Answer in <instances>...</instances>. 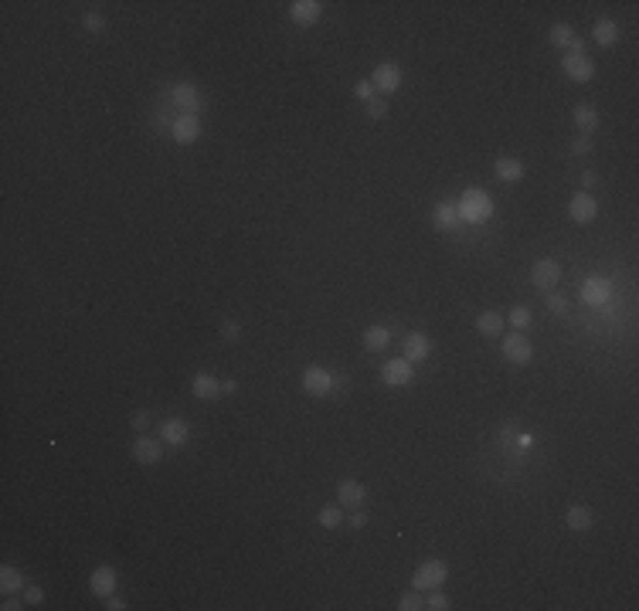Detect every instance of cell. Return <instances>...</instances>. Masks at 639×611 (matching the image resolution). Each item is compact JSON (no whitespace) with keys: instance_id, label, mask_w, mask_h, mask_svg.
<instances>
[{"instance_id":"42","label":"cell","mask_w":639,"mask_h":611,"mask_svg":"<svg viewBox=\"0 0 639 611\" xmlns=\"http://www.w3.org/2000/svg\"><path fill=\"white\" fill-rule=\"evenodd\" d=\"M595 180H598V177H595L592 170H585V173H581V184H585V187H595Z\"/></svg>"},{"instance_id":"25","label":"cell","mask_w":639,"mask_h":611,"mask_svg":"<svg viewBox=\"0 0 639 611\" xmlns=\"http://www.w3.org/2000/svg\"><path fill=\"white\" fill-rule=\"evenodd\" d=\"M0 588H3V595L21 591V588H24V574H21L17 567H3V570H0Z\"/></svg>"},{"instance_id":"40","label":"cell","mask_w":639,"mask_h":611,"mask_svg":"<svg viewBox=\"0 0 639 611\" xmlns=\"http://www.w3.org/2000/svg\"><path fill=\"white\" fill-rule=\"evenodd\" d=\"M102 24H106V21H102L99 14H89V17H85V27H89V31H99Z\"/></svg>"},{"instance_id":"1","label":"cell","mask_w":639,"mask_h":611,"mask_svg":"<svg viewBox=\"0 0 639 611\" xmlns=\"http://www.w3.org/2000/svg\"><path fill=\"white\" fill-rule=\"evenodd\" d=\"M456 211H459V218H463V221H486V218L493 214V201H490V194H486V190L473 187V190H466L463 197H459Z\"/></svg>"},{"instance_id":"8","label":"cell","mask_w":639,"mask_h":611,"mask_svg":"<svg viewBox=\"0 0 639 611\" xmlns=\"http://www.w3.org/2000/svg\"><path fill=\"white\" fill-rule=\"evenodd\" d=\"M568 214H572V221H578V224H588L595 214H598V204H595V197L592 194H575L572 197V204H568Z\"/></svg>"},{"instance_id":"13","label":"cell","mask_w":639,"mask_h":611,"mask_svg":"<svg viewBox=\"0 0 639 611\" xmlns=\"http://www.w3.org/2000/svg\"><path fill=\"white\" fill-rule=\"evenodd\" d=\"M290 14H292V21H299V24H313V21H320L323 7L316 0H296L290 7Z\"/></svg>"},{"instance_id":"31","label":"cell","mask_w":639,"mask_h":611,"mask_svg":"<svg viewBox=\"0 0 639 611\" xmlns=\"http://www.w3.org/2000/svg\"><path fill=\"white\" fill-rule=\"evenodd\" d=\"M510 326H517V330H523V326H530V309H523V306H517V309H510Z\"/></svg>"},{"instance_id":"6","label":"cell","mask_w":639,"mask_h":611,"mask_svg":"<svg viewBox=\"0 0 639 611\" xmlns=\"http://www.w3.org/2000/svg\"><path fill=\"white\" fill-rule=\"evenodd\" d=\"M381 381L385 384H391V388H405V384H411V360H388L385 367H381Z\"/></svg>"},{"instance_id":"3","label":"cell","mask_w":639,"mask_h":611,"mask_svg":"<svg viewBox=\"0 0 639 611\" xmlns=\"http://www.w3.org/2000/svg\"><path fill=\"white\" fill-rule=\"evenodd\" d=\"M503 357H507L510 364L523 367V364H530V357H534V343H530L523 333H510L503 340Z\"/></svg>"},{"instance_id":"21","label":"cell","mask_w":639,"mask_h":611,"mask_svg":"<svg viewBox=\"0 0 639 611\" xmlns=\"http://www.w3.org/2000/svg\"><path fill=\"white\" fill-rule=\"evenodd\" d=\"M432 221H435V227L439 231H453V227H459V211H456V204H439L435 208V214H432Z\"/></svg>"},{"instance_id":"41","label":"cell","mask_w":639,"mask_h":611,"mask_svg":"<svg viewBox=\"0 0 639 611\" xmlns=\"http://www.w3.org/2000/svg\"><path fill=\"white\" fill-rule=\"evenodd\" d=\"M347 523L354 526V530H364V526H367V516H364V513H354V516H350Z\"/></svg>"},{"instance_id":"18","label":"cell","mask_w":639,"mask_h":611,"mask_svg":"<svg viewBox=\"0 0 639 611\" xmlns=\"http://www.w3.org/2000/svg\"><path fill=\"white\" fill-rule=\"evenodd\" d=\"M592 38H595V45L609 48V45H616V41H619V24H616V21H595Z\"/></svg>"},{"instance_id":"30","label":"cell","mask_w":639,"mask_h":611,"mask_svg":"<svg viewBox=\"0 0 639 611\" xmlns=\"http://www.w3.org/2000/svg\"><path fill=\"white\" fill-rule=\"evenodd\" d=\"M548 309H551L554 316H565V313H568V299H565L561 292H551V296H548Z\"/></svg>"},{"instance_id":"43","label":"cell","mask_w":639,"mask_h":611,"mask_svg":"<svg viewBox=\"0 0 639 611\" xmlns=\"http://www.w3.org/2000/svg\"><path fill=\"white\" fill-rule=\"evenodd\" d=\"M235 390H238V384H235V381H225V384H221V394H235Z\"/></svg>"},{"instance_id":"5","label":"cell","mask_w":639,"mask_h":611,"mask_svg":"<svg viewBox=\"0 0 639 611\" xmlns=\"http://www.w3.org/2000/svg\"><path fill=\"white\" fill-rule=\"evenodd\" d=\"M371 85H374V89H381V92H395V89H402V68H398L395 61L378 65V68H374Z\"/></svg>"},{"instance_id":"36","label":"cell","mask_w":639,"mask_h":611,"mask_svg":"<svg viewBox=\"0 0 639 611\" xmlns=\"http://www.w3.org/2000/svg\"><path fill=\"white\" fill-rule=\"evenodd\" d=\"M572 150H575L578 157H585V153H592V136H585V133H581L578 140L572 143Z\"/></svg>"},{"instance_id":"28","label":"cell","mask_w":639,"mask_h":611,"mask_svg":"<svg viewBox=\"0 0 639 611\" xmlns=\"http://www.w3.org/2000/svg\"><path fill=\"white\" fill-rule=\"evenodd\" d=\"M316 520H320V526H327V530H337V526L344 523V509H340V506H323Z\"/></svg>"},{"instance_id":"35","label":"cell","mask_w":639,"mask_h":611,"mask_svg":"<svg viewBox=\"0 0 639 611\" xmlns=\"http://www.w3.org/2000/svg\"><path fill=\"white\" fill-rule=\"evenodd\" d=\"M354 96L367 102V99H374V85H371V82H357V85H354Z\"/></svg>"},{"instance_id":"38","label":"cell","mask_w":639,"mask_h":611,"mask_svg":"<svg viewBox=\"0 0 639 611\" xmlns=\"http://www.w3.org/2000/svg\"><path fill=\"white\" fill-rule=\"evenodd\" d=\"M221 336H225V340H228V343H235V340H238V336H241V326H238V323H232V320H228V323H225V326H221Z\"/></svg>"},{"instance_id":"34","label":"cell","mask_w":639,"mask_h":611,"mask_svg":"<svg viewBox=\"0 0 639 611\" xmlns=\"http://www.w3.org/2000/svg\"><path fill=\"white\" fill-rule=\"evenodd\" d=\"M425 608L446 611V608H449V601H446V595H429V598H425Z\"/></svg>"},{"instance_id":"29","label":"cell","mask_w":639,"mask_h":611,"mask_svg":"<svg viewBox=\"0 0 639 611\" xmlns=\"http://www.w3.org/2000/svg\"><path fill=\"white\" fill-rule=\"evenodd\" d=\"M551 45H572V27L568 24H554L551 27Z\"/></svg>"},{"instance_id":"4","label":"cell","mask_w":639,"mask_h":611,"mask_svg":"<svg viewBox=\"0 0 639 611\" xmlns=\"http://www.w3.org/2000/svg\"><path fill=\"white\" fill-rule=\"evenodd\" d=\"M530 282L537 285V289H554L558 282H561V265L554 262V258H541V262H534V269H530Z\"/></svg>"},{"instance_id":"9","label":"cell","mask_w":639,"mask_h":611,"mask_svg":"<svg viewBox=\"0 0 639 611\" xmlns=\"http://www.w3.org/2000/svg\"><path fill=\"white\" fill-rule=\"evenodd\" d=\"M160 455H164V448H160V442H157V438L140 435V438L133 442V458H136L140 465H157V462H160Z\"/></svg>"},{"instance_id":"17","label":"cell","mask_w":639,"mask_h":611,"mask_svg":"<svg viewBox=\"0 0 639 611\" xmlns=\"http://www.w3.org/2000/svg\"><path fill=\"white\" fill-rule=\"evenodd\" d=\"M191 390H194V397L211 401V397H218V394H221V384H218L211 374H197V377L191 381Z\"/></svg>"},{"instance_id":"14","label":"cell","mask_w":639,"mask_h":611,"mask_svg":"<svg viewBox=\"0 0 639 611\" xmlns=\"http://www.w3.org/2000/svg\"><path fill=\"white\" fill-rule=\"evenodd\" d=\"M565 71H568L575 82H588V78L595 75V65H592L585 55H568L565 58Z\"/></svg>"},{"instance_id":"2","label":"cell","mask_w":639,"mask_h":611,"mask_svg":"<svg viewBox=\"0 0 639 611\" xmlns=\"http://www.w3.org/2000/svg\"><path fill=\"white\" fill-rule=\"evenodd\" d=\"M446 574H449V570H446L442 560H425V564H418L411 584H415V591H429V588H439V584L446 581Z\"/></svg>"},{"instance_id":"10","label":"cell","mask_w":639,"mask_h":611,"mask_svg":"<svg viewBox=\"0 0 639 611\" xmlns=\"http://www.w3.org/2000/svg\"><path fill=\"white\" fill-rule=\"evenodd\" d=\"M171 133H174L177 143H194L201 136V119L197 115H177L171 122Z\"/></svg>"},{"instance_id":"23","label":"cell","mask_w":639,"mask_h":611,"mask_svg":"<svg viewBox=\"0 0 639 611\" xmlns=\"http://www.w3.org/2000/svg\"><path fill=\"white\" fill-rule=\"evenodd\" d=\"M476 330L483 336H500L503 333V316L500 313H479L476 316Z\"/></svg>"},{"instance_id":"32","label":"cell","mask_w":639,"mask_h":611,"mask_svg":"<svg viewBox=\"0 0 639 611\" xmlns=\"http://www.w3.org/2000/svg\"><path fill=\"white\" fill-rule=\"evenodd\" d=\"M398 608H402V611H418V608H425V601L418 598V591H411V595H402Z\"/></svg>"},{"instance_id":"11","label":"cell","mask_w":639,"mask_h":611,"mask_svg":"<svg viewBox=\"0 0 639 611\" xmlns=\"http://www.w3.org/2000/svg\"><path fill=\"white\" fill-rule=\"evenodd\" d=\"M402 350H405V360H411V364H415V360H425V357L432 353V340L425 333H408Z\"/></svg>"},{"instance_id":"20","label":"cell","mask_w":639,"mask_h":611,"mask_svg":"<svg viewBox=\"0 0 639 611\" xmlns=\"http://www.w3.org/2000/svg\"><path fill=\"white\" fill-rule=\"evenodd\" d=\"M609 282L602 276H595V278H588L585 282V289H581V296H585V302H592V306H598V302H605V296H609Z\"/></svg>"},{"instance_id":"37","label":"cell","mask_w":639,"mask_h":611,"mask_svg":"<svg viewBox=\"0 0 639 611\" xmlns=\"http://www.w3.org/2000/svg\"><path fill=\"white\" fill-rule=\"evenodd\" d=\"M41 598H45V591H41V588H34V584L24 591V605H41Z\"/></svg>"},{"instance_id":"15","label":"cell","mask_w":639,"mask_h":611,"mask_svg":"<svg viewBox=\"0 0 639 611\" xmlns=\"http://www.w3.org/2000/svg\"><path fill=\"white\" fill-rule=\"evenodd\" d=\"M174 102L180 106V115H194V112L201 109V99H197L194 85H177V89H174Z\"/></svg>"},{"instance_id":"44","label":"cell","mask_w":639,"mask_h":611,"mask_svg":"<svg viewBox=\"0 0 639 611\" xmlns=\"http://www.w3.org/2000/svg\"><path fill=\"white\" fill-rule=\"evenodd\" d=\"M106 608H109V611H119V608H122V601H119V598H109V605H106Z\"/></svg>"},{"instance_id":"12","label":"cell","mask_w":639,"mask_h":611,"mask_svg":"<svg viewBox=\"0 0 639 611\" xmlns=\"http://www.w3.org/2000/svg\"><path fill=\"white\" fill-rule=\"evenodd\" d=\"M187 435H191V428H187V421H180V418H167V421L160 425V438L171 442V445H184Z\"/></svg>"},{"instance_id":"7","label":"cell","mask_w":639,"mask_h":611,"mask_svg":"<svg viewBox=\"0 0 639 611\" xmlns=\"http://www.w3.org/2000/svg\"><path fill=\"white\" fill-rule=\"evenodd\" d=\"M330 388H334V377H330L327 370H320V367H306V374H303V390H306V394L323 397V394H330Z\"/></svg>"},{"instance_id":"39","label":"cell","mask_w":639,"mask_h":611,"mask_svg":"<svg viewBox=\"0 0 639 611\" xmlns=\"http://www.w3.org/2000/svg\"><path fill=\"white\" fill-rule=\"evenodd\" d=\"M133 428H136V432H147V428H150V414H147V411H140V414L133 418Z\"/></svg>"},{"instance_id":"16","label":"cell","mask_w":639,"mask_h":611,"mask_svg":"<svg viewBox=\"0 0 639 611\" xmlns=\"http://www.w3.org/2000/svg\"><path fill=\"white\" fill-rule=\"evenodd\" d=\"M337 500H340V506L357 509V506L364 502V486H360V482H354V479H344V482L337 486Z\"/></svg>"},{"instance_id":"19","label":"cell","mask_w":639,"mask_h":611,"mask_svg":"<svg viewBox=\"0 0 639 611\" xmlns=\"http://www.w3.org/2000/svg\"><path fill=\"white\" fill-rule=\"evenodd\" d=\"M113 588H116V574H113V567H96V574H92V591H96L99 598H109Z\"/></svg>"},{"instance_id":"27","label":"cell","mask_w":639,"mask_h":611,"mask_svg":"<svg viewBox=\"0 0 639 611\" xmlns=\"http://www.w3.org/2000/svg\"><path fill=\"white\" fill-rule=\"evenodd\" d=\"M388 340H391V336H388L385 326H367V330H364V346H367V350H385Z\"/></svg>"},{"instance_id":"33","label":"cell","mask_w":639,"mask_h":611,"mask_svg":"<svg viewBox=\"0 0 639 611\" xmlns=\"http://www.w3.org/2000/svg\"><path fill=\"white\" fill-rule=\"evenodd\" d=\"M367 115L371 119H385L388 115V102L385 99H367Z\"/></svg>"},{"instance_id":"22","label":"cell","mask_w":639,"mask_h":611,"mask_svg":"<svg viewBox=\"0 0 639 611\" xmlns=\"http://www.w3.org/2000/svg\"><path fill=\"white\" fill-rule=\"evenodd\" d=\"M565 523L572 526V530H592V523H595V513L588 509V506H572L568 509V516H565Z\"/></svg>"},{"instance_id":"26","label":"cell","mask_w":639,"mask_h":611,"mask_svg":"<svg viewBox=\"0 0 639 611\" xmlns=\"http://www.w3.org/2000/svg\"><path fill=\"white\" fill-rule=\"evenodd\" d=\"M575 122H578L581 133L588 136V133L598 126V112H595V106H588V102H585V106H578V109H575Z\"/></svg>"},{"instance_id":"24","label":"cell","mask_w":639,"mask_h":611,"mask_svg":"<svg viewBox=\"0 0 639 611\" xmlns=\"http://www.w3.org/2000/svg\"><path fill=\"white\" fill-rule=\"evenodd\" d=\"M497 177L507 180V184H517V180L523 177L521 160H514V157H500V160H497Z\"/></svg>"}]
</instances>
